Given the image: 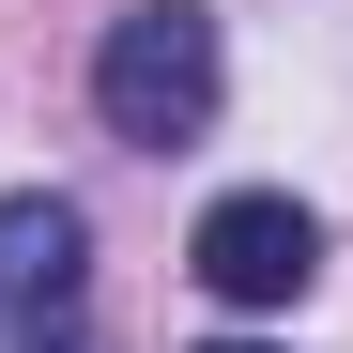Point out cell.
Instances as JSON below:
<instances>
[{"label":"cell","mask_w":353,"mask_h":353,"mask_svg":"<svg viewBox=\"0 0 353 353\" xmlns=\"http://www.w3.org/2000/svg\"><path fill=\"white\" fill-rule=\"evenodd\" d=\"M215 92H230V46L200 0H123L92 46V108H108V139H139V154H185L215 123Z\"/></svg>","instance_id":"6da1fadb"},{"label":"cell","mask_w":353,"mask_h":353,"mask_svg":"<svg viewBox=\"0 0 353 353\" xmlns=\"http://www.w3.org/2000/svg\"><path fill=\"white\" fill-rule=\"evenodd\" d=\"M77 276H92V215L62 185H0V353L77 338Z\"/></svg>","instance_id":"7a4b0ae2"},{"label":"cell","mask_w":353,"mask_h":353,"mask_svg":"<svg viewBox=\"0 0 353 353\" xmlns=\"http://www.w3.org/2000/svg\"><path fill=\"white\" fill-rule=\"evenodd\" d=\"M185 276L215 292V307H292V292L323 276V230H307L292 185H230V200L185 230Z\"/></svg>","instance_id":"3957f363"},{"label":"cell","mask_w":353,"mask_h":353,"mask_svg":"<svg viewBox=\"0 0 353 353\" xmlns=\"http://www.w3.org/2000/svg\"><path fill=\"white\" fill-rule=\"evenodd\" d=\"M200 353H261V338H200Z\"/></svg>","instance_id":"277c9868"},{"label":"cell","mask_w":353,"mask_h":353,"mask_svg":"<svg viewBox=\"0 0 353 353\" xmlns=\"http://www.w3.org/2000/svg\"><path fill=\"white\" fill-rule=\"evenodd\" d=\"M46 353H92V338H46Z\"/></svg>","instance_id":"5b68a950"}]
</instances>
